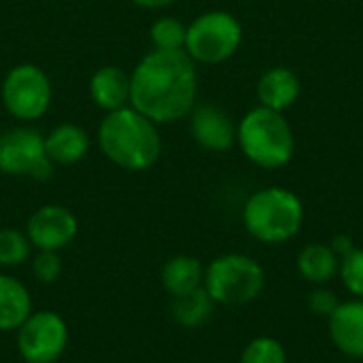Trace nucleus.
I'll use <instances>...</instances> for the list:
<instances>
[{"instance_id":"21","label":"nucleus","mask_w":363,"mask_h":363,"mask_svg":"<svg viewBox=\"0 0 363 363\" xmlns=\"http://www.w3.org/2000/svg\"><path fill=\"white\" fill-rule=\"evenodd\" d=\"M185 36H187V28L174 17H160L151 26V43L155 49L162 51L185 49Z\"/></svg>"},{"instance_id":"4","label":"nucleus","mask_w":363,"mask_h":363,"mask_svg":"<svg viewBox=\"0 0 363 363\" xmlns=\"http://www.w3.org/2000/svg\"><path fill=\"white\" fill-rule=\"evenodd\" d=\"M242 221L247 232L262 242H285L294 238L304 221L300 198L283 187L255 191L245 206Z\"/></svg>"},{"instance_id":"18","label":"nucleus","mask_w":363,"mask_h":363,"mask_svg":"<svg viewBox=\"0 0 363 363\" xmlns=\"http://www.w3.org/2000/svg\"><path fill=\"white\" fill-rule=\"evenodd\" d=\"M338 255L328 245H308L298 255V270L300 274L315 285L328 283L338 272Z\"/></svg>"},{"instance_id":"20","label":"nucleus","mask_w":363,"mask_h":363,"mask_svg":"<svg viewBox=\"0 0 363 363\" xmlns=\"http://www.w3.org/2000/svg\"><path fill=\"white\" fill-rule=\"evenodd\" d=\"M32 245L28 236L13 228L0 230V266L2 268H17L30 259Z\"/></svg>"},{"instance_id":"11","label":"nucleus","mask_w":363,"mask_h":363,"mask_svg":"<svg viewBox=\"0 0 363 363\" xmlns=\"http://www.w3.org/2000/svg\"><path fill=\"white\" fill-rule=\"evenodd\" d=\"M191 134L208 151H228L236 140V128L230 115L215 104H202L191 113Z\"/></svg>"},{"instance_id":"10","label":"nucleus","mask_w":363,"mask_h":363,"mask_svg":"<svg viewBox=\"0 0 363 363\" xmlns=\"http://www.w3.org/2000/svg\"><path fill=\"white\" fill-rule=\"evenodd\" d=\"M79 232L77 217L60 204L40 206L26 225V236L36 251H62Z\"/></svg>"},{"instance_id":"9","label":"nucleus","mask_w":363,"mask_h":363,"mask_svg":"<svg viewBox=\"0 0 363 363\" xmlns=\"http://www.w3.org/2000/svg\"><path fill=\"white\" fill-rule=\"evenodd\" d=\"M68 347V325L53 311H36L17 328V351L26 363L57 362Z\"/></svg>"},{"instance_id":"22","label":"nucleus","mask_w":363,"mask_h":363,"mask_svg":"<svg viewBox=\"0 0 363 363\" xmlns=\"http://www.w3.org/2000/svg\"><path fill=\"white\" fill-rule=\"evenodd\" d=\"M240 363H287L285 349L274 338H255L240 355Z\"/></svg>"},{"instance_id":"19","label":"nucleus","mask_w":363,"mask_h":363,"mask_svg":"<svg viewBox=\"0 0 363 363\" xmlns=\"http://www.w3.org/2000/svg\"><path fill=\"white\" fill-rule=\"evenodd\" d=\"M213 306H215V302L211 300L206 289L200 287L191 294L174 298L172 317L183 328H198L204 321H208V317L213 315Z\"/></svg>"},{"instance_id":"1","label":"nucleus","mask_w":363,"mask_h":363,"mask_svg":"<svg viewBox=\"0 0 363 363\" xmlns=\"http://www.w3.org/2000/svg\"><path fill=\"white\" fill-rule=\"evenodd\" d=\"M198 94L194 60L185 49L149 51L130 77V106L153 123H172L191 113Z\"/></svg>"},{"instance_id":"24","label":"nucleus","mask_w":363,"mask_h":363,"mask_svg":"<svg viewBox=\"0 0 363 363\" xmlns=\"http://www.w3.org/2000/svg\"><path fill=\"white\" fill-rule=\"evenodd\" d=\"M32 274L43 285H51L62 274V259L57 251H36L32 259Z\"/></svg>"},{"instance_id":"27","label":"nucleus","mask_w":363,"mask_h":363,"mask_svg":"<svg viewBox=\"0 0 363 363\" xmlns=\"http://www.w3.org/2000/svg\"><path fill=\"white\" fill-rule=\"evenodd\" d=\"M132 2L143 9H164V6H170L174 0H132Z\"/></svg>"},{"instance_id":"3","label":"nucleus","mask_w":363,"mask_h":363,"mask_svg":"<svg viewBox=\"0 0 363 363\" xmlns=\"http://www.w3.org/2000/svg\"><path fill=\"white\" fill-rule=\"evenodd\" d=\"M242 153L262 168H281L294 157L296 140L283 113L257 106L249 111L236 130Z\"/></svg>"},{"instance_id":"12","label":"nucleus","mask_w":363,"mask_h":363,"mask_svg":"<svg viewBox=\"0 0 363 363\" xmlns=\"http://www.w3.org/2000/svg\"><path fill=\"white\" fill-rule=\"evenodd\" d=\"M330 336L334 345L349 357H363V302L351 300L338 304V308L328 317Z\"/></svg>"},{"instance_id":"5","label":"nucleus","mask_w":363,"mask_h":363,"mask_svg":"<svg viewBox=\"0 0 363 363\" xmlns=\"http://www.w3.org/2000/svg\"><path fill=\"white\" fill-rule=\"evenodd\" d=\"M266 277L262 266L240 253H228L208 264L204 270V289L215 304H249L264 289Z\"/></svg>"},{"instance_id":"23","label":"nucleus","mask_w":363,"mask_h":363,"mask_svg":"<svg viewBox=\"0 0 363 363\" xmlns=\"http://www.w3.org/2000/svg\"><path fill=\"white\" fill-rule=\"evenodd\" d=\"M340 277L345 287L353 296L363 298V249H353L347 255H342Z\"/></svg>"},{"instance_id":"17","label":"nucleus","mask_w":363,"mask_h":363,"mask_svg":"<svg viewBox=\"0 0 363 363\" xmlns=\"http://www.w3.org/2000/svg\"><path fill=\"white\" fill-rule=\"evenodd\" d=\"M162 285L172 296H185L204 285V268L200 259L189 255H177L168 259L162 268Z\"/></svg>"},{"instance_id":"8","label":"nucleus","mask_w":363,"mask_h":363,"mask_svg":"<svg viewBox=\"0 0 363 363\" xmlns=\"http://www.w3.org/2000/svg\"><path fill=\"white\" fill-rule=\"evenodd\" d=\"M0 172L47 181L53 164L45 153V136L32 128H13L0 134Z\"/></svg>"},{"instance_id":"7","label":"nucleus","mask_w":363,"mask_h":363,"mask_svg":"<svg viewBox=\"0 0 363 363\" xmlns=\"http://www.w3.org/2000/svg\"><path fill=\"white\" fill-rule=\"evenodd\" d=\"M2 104L19 121L40 119L51 104V81L34 64L13 66L2 81Z\"/></svg>"},{"instance_id":"6","label":"nucleus","mask_w":363,"mask_h":363,"mask_svg":"<svg viewBox=\"0 0 363 363\" xmlns=\"http://www.w3.org/2000/svg\"><path fill=\"white\" fill-rule=\"evenodd\" d=\"M242 40L238 19L225 11H208L187 26L185 51L202 64H219L236 53Z\"/></svg>"},{"instance_id":"2","label":"nucleus","mask_w":363,"mask_h":363,"mask_svg":"<svg viewBox=\"0 0 363 363\" xmlns=\"http://www.w3.org/2000/svg\"><path fill=\"white\" fill-rule=\"evenodd\" d=\"M98 145L115 166L132 172L149 170L162 153L155 123L132 106L106 113L98 128Z\"/></svg>"},{"instance_id":"25","label":"nucleus","mask_w":363,"mask_h":363,"mask_svg":"<svg viewBox=\"0 0 363 363\" xmlns=\"http://www.w3.org/2000/svg\"><path fill=\"white\" fill-rule=\"evenodd\" d=\"M308 304H311V311L317 313V315H321V317H330L338 308L336 294L330 291V289H315L308 296Z\"/></svg>"},{"instance_id":"14","label":"nucleus","mask_w":363,"mask_h":363,"mask_svg":"<svg viewBox=\"0 0 363 363\" xmlns=\"http://www.w3.org/2000/svg\"><path fill=\"white\" fill-rule=\"evenodd\" d=\"M300 96V79L294 70L285 66L270 68L262 74L257 83V98L262 106L283 113Z\"/></svg>"},{"instance_id":"15","label":"nucleus","mask_w":363,"mask_h":363,"mask_svg":"<svg viewBox=\"0 0 363 363\" xmlns=\"http://www.w3.org/2000/svg\"><path fill=\"white\" fill-rule=\"evenodd\" d=\"M89 138L87 132L74 123H62L45 136V153L51 164L70 166L87 155Z\"/></svg>"},{"instance_id":"16","label":"nucleus","mask_w":363,"mask_h":363,"mask_svg":"<svg viewBox=\"0 0 363 363\" xmlns=\"http://www.w3.org/2000/svg\"><path fill=\"white\" fill-rule=\"evenodd\" d=\"M32 313L30 291L21 281L0 274V332L17 330Z\"/></svg>"},{"instance_id":"26","label":"nucleus","mask_w":363,"mask_h":363,"mask_svg":"<svg viewBox=\"0 0 363 363\" xmlns=\"http://www.w3.org/2000/svg\"><path fill=\"white\" fill-rule=\"evenodd\" d=\"M332 249H334L336 255H347L349 251H353V240L347 234H338L332 240Z\"/></svg>"},{"instance_id":"13","label":"nucleus","mask_w":363,"mask_h":363,"mask_svg":"<svg viewBox=\"0 0 363 363\" xmlns=\"http://www.w3.org/2000/svg\"><path fill=\"white\" fill-rule=\"evenodd\" d=\"M89 96L106 113L123 108L130 104V77L117 66H102L89 81Z\"/></svg>"}]
</instances>
